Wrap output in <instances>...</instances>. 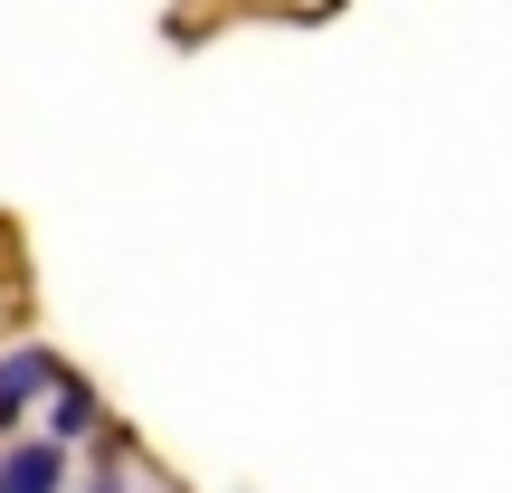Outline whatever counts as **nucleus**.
<instances>
[{
    "label": "nucleus",
    "mask_w": 512,
    "mask_h": 493,
    "mask_svg": "<svg viewBox=\"0 0 512 493\" xmlns=\"http://www.w3.org/2000/svg\"><path fill=\"white\" fill-rule=\"evenodd\" d=\"M86 427H95V399H86L76 380H57V446H67V437H86Z\"/></svg>",
    "instance_id": "obj_3"
},
{
    "label": "nucleus",
    "mask_w": 512,
    "mask_h": 493,
    "mask_svg": "<svg viewBox=\"0 0 512 493\" xmlns=\"http://www.w3.org/2000/svg\"><path fill=\"white\" fill-rule=\"evenodd\" d=\"M57 380H67V370H57L38 342L29 351H0V427H19V418H29V399H48Z\"/></svg>",
    "instance_id": "obj_1"
},
{
    "label": "nucleus",
    "mask_w": 512,
    "mask_h": 493,
    "mask_svg": "<svg viewBox=\"0 0 512 493\" xmlns=\"http://www.w3.org/2000/svg\"><path fill=\"white\" fill-rule=\"evenodd\" d=\"M57 475H67V446L57 437H29L0 456V493H57Z\"/></svg>",
    "instance_id": "obj_2"
},
{
    "label": "nucleus",
    "mask_w": 512,
    "mask_h": 493,
    "mask_svg": "<svg viewBox=\"0 0 512 493\" xmlns=\"http://www.w3.org/2000/svg\"><path fill=\"white\" fill-rule=\"evenodd\" d=\"M95 493H124V484H95Z\"/></svg>",
    "instance_id": "obj_4"
}]
</instances>
